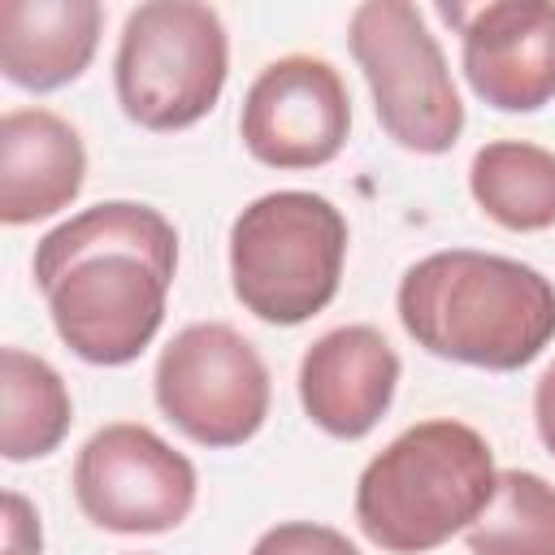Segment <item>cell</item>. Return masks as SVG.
Returning <instances> with one entry per match:
<instances>
[{
	"label": "cell",
	"mask_w": 555,
	"mask_h": 555,
	"mask_svg": "<svg viewBox=\"0 0 555 555\" xmlns=\"http://www.w3.org/2000/svg\"><path fill=\"white\" fill-rule=\"evenodd\" d=\"M35 286L56 338L87 364H130L160 330L178 269L173 221L134 199H104L35 243Z\"/></svg>",
	"instance_id": "obj_1"
},
{
	"label": "cell",
	"mask_w": 555,
	"mask_h": 555,
	"mask_svg": "<svg viewBox=\"0 0 555 555\" xmlns=\"http://www.w3.org/2000/svg\"><path fill=\"white\" fill-rule=\"evenodd\" d=\"M399 321L416 347L468 369L516 373L555 338V286L542 269L447 247L429 251L399 278Z\"/></svg>",
	"instance_id": "obj_2"
},
{
	"label": "cell",
	"mask_w": 555,
	"mask_h": 555,
	"mask_svg": "<svg viewBox=\"0 0 555 555\" xmlns=\"http://www.w3.org/2000/svg\"><path fill=\"white\" fill-rule=\"evenodd\" d=\"M499 481L490 442L464 421H421L386 442L356 481V520L390 555H425L464 533Z\"/></svg>",
	"instance_id": "obj_3"
},
{
	"label": "cell",
	"mask_w": 555,
	"mask_h": 555,
	"mask_svg": "<svg viewBox=\"0 0 555 555\" xmlns=\"http://www.w3.org/2000/svg\"><path fill=\"white\" fill-rule=\"evenodd\" d=\"M343 260L347 217L312 191H269L230 225L234 299L269 325L317 317L338 295Z\"/></svg>",
	"instance_id": "obj_4"
},
{
	"label": "cell",
	"mask_w": 555,
	"mask_h": 555,
	"mask_svg": "<svg viewBox=\"0 0 555 555\" xmlns=\"http://www.w3.org/2000/svg\"><path fill=\"white\" fill-rule=\"evenodd\" d=\"M230 74L225 22L199 0H147L130 9L113 87L121 113L143 130H186L221 100Z\"/></svg>",
	"instance_id": "obj_5"
},
{
	"label": "cell",
	"mask_w": 555,
	"mask_h": 555,
	"mask_svg": "<svg viewBox=\"0 0 555 555\" xmlns=\"http://www.w3.org/2000/svg\"><path fill=\"white\" fill-rule=\"evenodd\" d=\"M347 43L382 130L416 156L451 152L464 130V104L425 13L408 0H364L351 13Z\"/></svg>",
	"instance_id": "obj_6"
},
{
	"label": "cell",
	"mask_w": 555,
	"mask_h": 555,
	"mask_svg": "<svg viewBox=\"0 0 555 555\" xmlns=\"http://www.w3.org/2000/svg\"><path fill=\"white\" fill-rule=\"evenodd\" d=\"M152 395L191 442L221 451L260 434L273 386L269 364L234 325L195 321L160 347Z\"/></svg>",
	"instance_id": "obj_7"
},
{
	"label": "cell",
	"mask_w": 555,
	"mask_h": 555,
	"mask_svg": "<svg viewBox=\"0 0 555 555\" xmlns=\"http://www.w3.org/2000/svg\"><path fill=\"white\" fill-rule=\"evenodd\" d=\"M199 494L195 464L134 421L95 429L74 460V499L108 533L178 529Z\"/></svg>",
	"instance_id": "obj_8"
},
{
	"label": "cell",
	"mask_w": 555,
	"mask_h": 555,
	"mask_svg": "<svg viewBox=\"0 0 555 555\" xmlns=\"http://www.w3.org/2000/svg\"><path fill=\"white\" fill-rule=\"evenodd\" d=\"M351 130V95L343 74L312 52L269 61L243 95V147L269 169L330 165Z\"/></svg>",
	"instance_id": "obj_9"
},
{
	"label": "cell",
	"mask_w": 555,
	"mask_h": 555,
	"mask_svg": "<svg viewBox=\"0 0 555 555\" xmlns=\"http://www.w3.org/2000/svg\"><path fill=\"white\" fill-rule=\"evenodd\" d=\"M460 30L464 78L499 113H538L555 100V4L551 0H490L442 4Z\"/></svg>",
	"instance_id": "obj_10"
},
{
	"label": "cell",
	"mask_w": 555,
	"mask_h": 555,
	"mask_svg": "<svg viewBox=\"0 0 555 555\" xmlns=\"http://www.w3.org/2000/svg\"><path fill=\"white\" fill-rule=\"evenodd\" d=\"M399 356L373 325H338L299 360V403L330 438H364L390 408Z\"/></svg>",
	"instance_id": "obj_11"
},
{
	"label": "cell",
	"mask_w": 555,
	"mask_h": 555,
	"mask_svg": "<svg viewBox=\"0 0 555 555\" xmlns=\"http://www.w3.org/2000/svg\"><path fill=\"white\" fill-rule=\"evenodd\" d=\"M87 178L82 134L48 108L0 117V221L30 225L69 208Z\"/></svg>",
	"instance_id": "obj_12"
},
{
	"label": "cell",
	"mask_w": 555,
	"mask_h": 555,
	"mask_svg": "<svg viewBox=\"0 0 555 555\" xmlns=\"http://www.w3.org/2000/svg\"><path fill=\"white\" fill-rule=\"evenodd\" d=\"M104 9L95 0H0V69L22 91L78 82L95 56Z\"/></svg>",
	"instance_id": "obj_13"
},
{
	"label": "cell",
	"mask_w": 555,
	"mask_h": 555,
	"mask_svg": "<svg viewBox=\"0 0 555 555\" xmlns=\"http://www.w3.org/2000/svg\"><path fill=\"white\" fill-rule=\"evenodd\" d=\"M477 208L516 234L555 225V152L525 139H494L468 165Z\"/></svg>",
	"instance_id": "obj_14"
},
{
	"label": "cell",
	"mask_w": 555,
	"mask_h": 555,
	"mask_svg": "<svg viewBox=\"0 0 555 555\" xmlns=\"http://www.w3.org/2000/svg\"><path fill=\"white\" fill-rule=\"evenodd\" d=\"M74 421L65 377L22 347L0 351V455L9 464L52 455Z\"/></svg>",
	"instance_id": "obj_15"
},
{
	"label": "cell",
	"mask_w": 555,
	"mask_h": 555,
	"mask_svg": "<svg viewBox=\"0 0 555 555\" xmlns=\"http://www.w3.org/2000/svg\"><path fill=\"white\" fill-rule=\"evenodd\" d=\"M464 542L468 555H555V486L542 473L503 468Z\"/></svg>",
	"instance_id": "obj_16"
},
{
	"label": "cell",
	"mask_w": 555,
	"mask_h": 555,
	"mask_svg": "<svg viewBox=\"0 0 555 555\" xmlns=\"http://www.w3.org/2000/svg\"><path fill=\"white\" fill-rule=\"evenodd\" d=\"M251 555H360L356 542L317 520H286L251 542Z\"/></svg>",
	"instance_id": "obj_17"
},
{
	"label": "cell",
	"mask_w": 555,
	"mask_h": 555,
	"mask_svg": "<svg viewBox=\"0 0 555 555\" xmlns=\"http://www.w3.org/2000/svg\"><path fill=\"white\" fill-rule=\"evenodd\" d=\"M0 546L26 551V555H39V546H43V538H39V512L17 490L4 494V542Z\"/></svg>",
	"instance_id": "obj_18"
},
{
	"label": "cell",
	"mask_w": 555,
	"mask_h": 555,
	"mask_svg": "<svg viewBox=\"0 0 555 555\" xmlns=\"http://www.w3.org/2000/svg\"><path fill=\"white\" fill-rule=\"evenodd\" d=\"M533 425H538L542 447L555 455V360L542 369V377L533 386Z\"/></svg>",
	"instance_id": "obj_19"
},
{
	"label": "cell",
	"mask_w": 555,
	"mask_h": 555,
	"mask_svg": "<svg viewBox=\"0 0 555 555\" xmlns=\"http://www.w3.org/2000/svg\"><path fill=\"white\" fill-rule=\"evenodd\" d=\"M0 555H26V551H9V546H0Z\"/></svg>",
	"instance_id": "obj_20"
}]
</instances>
